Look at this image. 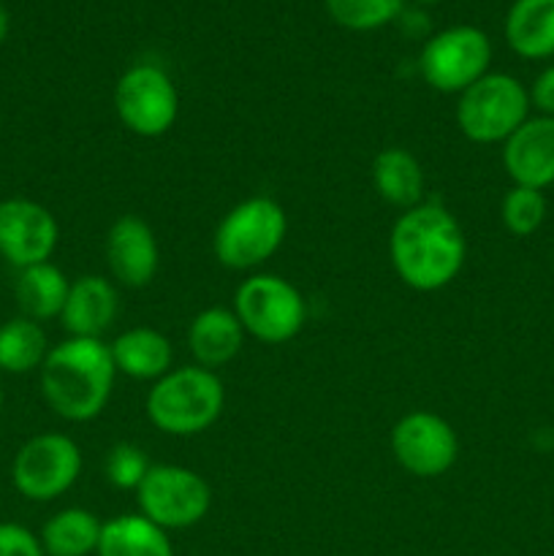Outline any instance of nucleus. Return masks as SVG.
Segmentation results:
<instances>
[{
	"label": "nucleus",
	"mask_w": 554,
	"mask_h": 556,
	"mask_svg": "<svg viewBox=\"0 0 554 556\" xmlns=\"http://www.w3.org/2000/svg\"><path fill=\"white\" fill-rule=\"evenodd\" d=\"M373 182L380 199L400 210H413L421 204L424 188H427L421 163L402 147H389L375 155Z\"/></svg>",
	"instance_id": "nucleus-19"
},
{
	"label": "nucleus",
	"mask_w": 554,
	"mask_h": 556,
	"mask_svg": "<svg viewBox=\"0 0 554 556\" xmlns=\"http://www.w3.org/2000/svg\"><path fill=\"white\" fill-rule=\"evenodd\" d=\"M119 309V296L109 280L98 275H85L71 282L68 299L60 313L65 331L71 337L101 340L103 331L114 324Z\"/></svg>",
	"instance_id": "nucleus-15"
},
{
	"label": "nucleus",
	"mask_w": 554,
	"mask_h": 556,
	"mask_svg": "<svg viewBox=\"0 0 554 556\" xmlns=\"http://www.w3.org/2000/svg\"><path fill=\"white\" fill-rule=\"evenodd\" d=\"M38 372L49 410L71 424H85L101 416L109 405L117 367L112 351L101 340L68 337L49 348Z\"/></svg>",
	"instance_id": "nucleus-2"
},
{
	"label": "nucleus",
	"mask_w": 554,
	"mask_h": 556,
	"mask_svg": "<svg viewBox=\"0 0 554 556\" xmlns=\"http://www.w3.org/2000/svg\"><path fill=\"white\" fill-rule=\"evenodd\" d=\"M150 470V462H147L144 451L139 445L119 443L109 451L106 459V476L112 481V486L117 489H139L141 478Z\"/></svg>",
	"instance_id": "nucleus-26"
},
{
	"label": "nucleus",
	"mask_w": 554,
	"mask_h": 556,
	"mask_svg": "<svg viewBox=\"0 0 554 556\" xmlns=\"http://www.w3.org/2000/svg\"><path fill=\"white\" fill-rule=\"evenodd\" d=\"M136 503L141 516L161 530H188L210 514L212 489L188 467L150 465L136 489Z\"/></svg>",
	"instance_id": "nucleus-7"
},
{
	"label": "nucleus",
	"mask_w": 554,
	"mask_h": 556,
	"mask_svg": "<svg viewBox=\"0 0 554 556\" xmlns=\"http://www.w3.org/2000/svg\"><path fill=\"white\" fill-rule=\"evenodd\" d=\"M530 101L543 112V117H554V65H549L536 81H532Z\"/></svg>",
	"instance_id": "nucleus-28"
},
{
	"label": "nucleus",
	"mask_w": 554,
	"mask_h": 556,
	"mask_svg": "<svg viewBox=\"0 0 554 556\" xmlns=\"http://www.w3.org/2000/svg\"><path fill=\"white\" fill-rule=\"evenodd\" d=\"M391 264L413 291H440L459 275L467 255L465 233L445 206L421 201L405 210L389 237Z\"/></svg>",
	"instance_id": "nucleus-1"
},
{
	"label": "nucleus",
	"mask_w": 554,
	"mask_h": 556,
	"mask_svg": "<svg viewBox=\"0 0 554 556\" xmlns=\"http://www.w3.org/2000/svg\"><path fill=\"white\" fill-rule=\"evenodd\" d=\"M106 264L119 286H150L161 264V253H158L155 233L141 217L123 215L112 223L106 237Z\"/></svg>",
	"instance_id": "nucleus-13"
},
{
	"label": "nucleus",
	"mask_w": 554,
	"mask_h": 556,
	"mask_svg": "<svg viewBox=\"0 0 554 556\" xmlns=\"http://www.w3.org/2000/svg\"><path fill=\"white\" fill-rule=\"evenodd\" d=\"M505 41L527 60L554 54V0H516L505 16Z\"/></svg>",
	"instance_id": "nucleus-18"
},
{
	"label": "nucleus",
	"mask_w": 554,
	"mask_h": 556,
	"mask_svg": "<svg viewBox=\"0 0 554 556\" xmlns=\"http://www.w3.org/2000/svg\"><path fill=\"white\" fill-rule=\"evenodd\" d=\"M81 472V451L68 434L43 432L27 440L11 465V483L30 503L63 497Z\"/></svg>",
	"instance_id": "nucleus-8"
},
{
	"label": "nucleus",
	"mask_w": 554,
	"mask_h": 556,
	"mask_svg": "<svg viewBox=\"0 0 554 556\" xmlns=\"http://www.w3.org/2000/svg\"><path fill=\"white\" fill-rule=\"evenodd\" d=\"M418 3H440V0H418Z\"/></svg>",
	"instance_id": "nucleus-30"
},
{
	"label": "nucleus",
	"mask_w": 554,
	"mask_h": 556,
	"mask_svg": "<svg viewBox=\"0 0 554 556\" xmlns=\"http://www.w3.org/2000/svg\"><path fill=\"white\" fill-rule=\"evenodd\" d=\"M391 451L402 470L416 478H438L451 470L459 454V440L451 424L435 413L416 410L396 421Z\"/></svg>",
	"instance_id": "nucleus-11"
},
{
	"label": "nucleus",
	"mask_w": 554,
	"mask_h": 556,
	"mask_svg": "<svg viewBox=\"0 0 554 556\" xmlns=\"http://www.w3.org/2000/svg\"><path fill=\"white\" fill-rule=\"evenodd\" d=\"M98 556H174L166 530L141 514L117 516L106 521L98 541Z\"/></svg>",
	"instance_id": "nucleus-21"
},
{
	"label": "nucleus",
	"mask_w": 554,
	"mask_h": 556,
	"mask_svg": "<svg viewBox=\"0 0 554 556\" xmlns=\"http://www.w3.org/2000/svg\"><path fill=\"white\" fill-rule=\"evenodd\" d=\"M60 228L52 212L30 199L0 201V258L16 269L47 264L58 248Z\"/></svg>",
	"instance_id": "nucleus-12"
},
{
	"label": "nucleus",
	"mask_w": 554,
	"mask_h": 556,
	"mask_svg": "<svg viewBox=\"0 0 554 556\" xmlns=\"http://www.w3.org/2000/svg\"><path fill=\"white\" fill-rule=\"evenodd\" d=\"M543 217H546V199L541 190L536 188H514L505 193L503 199V223L514 237H530L541 228Z\"/></svg>",
	"instance_id": "nucleus-25"
},
{
	"label": "nucleus",
	"mask_w": 554,
	"mask_h": 556,
	"mask_svg": "<svg viewBox=\"0 0 554 556\" xmlns=\"http://www.w3.org/2000/svg\"><path fill=\"white\" fill-rule=\"evenodd\" d=\"M288 220L275 199L255 195L234 206L217 226L212 248L226 269L248 271L269 261L286 239Z\"/></svg>",
	"instance_id": "nucleus-4"
},
{
	"label": "nucleus",
	"mask_w": 554,
	"mask_h": 556,
	"mask_svg": "<svg viewBox=\"0 0 554 556\" xmlns=\"http://www.w3.org/2000/svg\"><path fill=\"white\" fill-rule=\"evenodd\" d=\"M0 413H3V391H0Z\"/></svg>",
	"instance_id": "nucleus-31"
},
{
	"label": "nucleus",
	"mask_w": 554,
	"mask_h": 556,
	"mask_svg": "<svg viewBox=\"0 0 554 556\" xmlns=\"http://www.w3.org/2000/svg\"><path fill=\"white\" fill-rule=\"evenodd\" d=\"M326 9L348 30H378L402 14L405 0H326Z\"/></svg>",
	"instance_id": "nucleus-24"
},
{
	"label": "nucleus",
	"mask_w": 554,
	"mask_h": 556,
	"mask_svg": "<svg viewBox=\"0 0 554 556\" xmlns=\"http://www.w3.org/2000/svg\"><path fill=\"white\" fill-rule=\"evenodd\" d=\"M103 525L85 508H65L54 514L41 530L47 556H90L98 552Z\"/></svg>",
	"instance_id": "nucleus-22"
},
{
	"label": "nucleus",
	"mask_w": 554,
	"mask_h": 556,
	"mask_svg": "<svg viewBox=\"0 0 554 556\" xmlns=\"http://www.w3.org/2000/svg\"><path fill=\"white\" fill-rule=\"evenodd\" d=\"M234 313L242 324L244 334L280 345L302 331L307 318V304L299 288L277 275H253L237 288Z\"/></svg>",
	"instance_id": "nucleus-6"
},
{
	"label": "nucleus",
	"mask_w": 554,
	"mask_h": 556,
	"mask_svg": "<svg viewBox=\"0 0 554 556\" xmlns=\"http://www.w3.org/2000/svg\"><path fill=\"white\" fill-rule=\"evenodd\" d=\"M9 25H11L9 11H5V5L0 3V43H3L5 36H9Z\"/></svg>",
	"instance_id": "nucleus-29"
},
{
	"label": "nucleus",
	"mask_w": 554,
	"mask_h": 556,
	"mask_svg": "<svg viewBox=\"0 0 554 556\" xmlns=\"http://www.w3.org/2000/svg\"><path fill=\"white\" fill-rule=\"evenodd\" d=\"M503 166L514 185L543 190L554 182V117L525 119L505 139Z\"/></svg>",
	"instance_id": "nucleus-14"
},
{
	"label": "nucleus",
	"mask_w": 554,
	"mask_h": 556,
	"mask_svg": "<svg viewBox=\"0 0 554 556\" xmlns=\"http://www.w3.org/2000/svg\"><path fill=\"white\" fill-rule=\"evenodd\" d=\"M49 345L41 324L25 318H11L0 326V369L9 375H27L41 369Z\"/></svg>",
	"instance_id": "nucleus-23"
},
{
	"label": "nucleus",
	"mask_w": 554,
	"mask_h": 556,
	"mask_svg": "<svg viewBox=\"0 0 554 556\" xmlns=\"http://www.w3.org/2000/svg\"><path fill=\"white\" fill-rule=\"evenodd\" d=\"M244 329L239 324L237 313L226 307H210L193 318L188 329V348L193 353L196 364L204 369L223 367L234 362L242 351Z\"/></svg>",
	"instance_id": "nucleus-16"
},
{
	"label": "nucleus",
	"mask_w": 554,
	"mask_h": 556,
	"mask_svg": "<svg viewBox=\"0 0 554 556\" xmlns=\"http://www.w3.org/2000/svg\"><path fill=\"white\" fill-rule=\"evenodd\" d=\"M226 391L221 378L204 367H179L155 380L147 394V416L152 427L174 438H190L221 418Z\"/></svg>",
	"instance_id": "nucleus-3"
},
{
	"label": "nucleus",
	"mask_w": 554,
	"mask_h": 556,
	"mask_svg": "<svg viewBox=\"0 0 554 556\" xmlns=\"http://www.w3.org/2000/svg\"><path fill=\"white\" fill-rule=\"evenodd\" d=\"M0 556H47L41 538L14 521H0Z\"/></svg>",
	"instance_id": "nucleus-27"
},
{
	"label": "nucleus",
	"mask_w": 554,
	"mask_h": 556,
	"mask_svg": "<svg viewBox=\"0 0 554 556\" xmlns=\"http://www.w3.org/2000/svg\"><path fill=\"white\" fill-rule=\"evenodd\" d=\"M112 362L117 372L128 375L134 380H161L172 372V345L166 337L155 329H128L109 345Z\"/></svg>",
	"instance_id": "nucleus-17"
},
{
	"label": "nucleus",
	"mask_w": 554,
	"mask_h": 556,
	"mask_svg": "<svg viewBox=\"0 0 554 556\" xmlns=\"http://www.w3.org/2000/svg\"><path fill=\"white\" fill-rule=\"evenodd\" d=\"M114 109L130 134L155 139L174 125L179 112V96L172 76L150 63L134 65L119 76L114 87Z\"/></svg>",
	"instance_id": "nucleus-10"
},
{
	"label": "nucleus",
	"mask_w": 554,
	"mask_h": 556,
	"mask_svg": "<svg viewBox=\"0 0 554 556\" xmlns=\"http://www.w3.org/2000/svg\"><path fill=\"white\" fill-rule=\"evenodd\" d=\"M71 282L63 271L54 264H36L27 266V269H20V277H16L14 296L16 304H20L22 315L36 324L41 320L60 318L65 307V299H68Z\"/></svg>",
	"instance_id": "nucleus-20"
},
{
	"label": "nucleus",
	"mask_w": 554,
	"mask_h": 556,
	"mask_svg": "<svg viewBox=\"0 0 554 556\" xmlns=\"http://www.w3.org/2000/svg\"><path fill=\"white\" fill-rule=\"evenodd\" d=\"M492 63V43L483 30L456 25L429 38L418 58L424 81L440 92H465L487 76Z\"/></svg>",
	"instance_id": "nucleus-9"
},
{
	"label": "nucleus",
	"mask_w": 554,
	"mask_h": 556,
	"mask_svg": "<svg viewBox=\"0 0 554 556\" xmlns=\"http://www.w3.org/2000/svg\"><path fill=\"white\" fill-rule=\"evenodd\" d=\"M530 96L508 74H487L459 92L456 125L476 144L505 141L527 119Z\"/></svg>",
	"instance_id": "nucleus-5"
}]
</instances>
